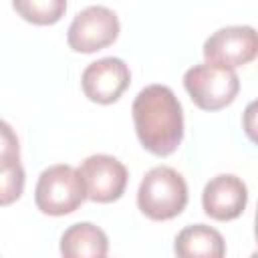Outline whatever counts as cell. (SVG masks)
Listing matches in <instances>:
<instances>
[{
  "label": "cell",
  "instance_id": "8",
  "mask_svg": "<svg viewBox=\"0 0 258 258\" xmlns=\"http://www.w3.org/2000/svg\"><path fill=\"white\" fill-rule=\"evenodd\" d=\"M131 71L125 60L117 56H105L91 64L81 75V87L89 101L99 105H111L121 99L129 89Z\"/></svg>",
  "mask_w": 258,
  "mask_h": 258
},
{
  "label": "cell",
  "instance_id": "6",
  "mask_svg": "<svg viewBox=\"0 0 258 258\" xmlns=\"http://www.w3.org/2000/svg\"><path fill=\"white\" fill-rule=\"evenodd\" d=\"M79 175L85 183L87 200L97 204L117 202L125 194L127 179H129L127 167L117 157L107 153L89 155L81 163Z\"/></svg>",
  "mask_w": 258,
  "mask_h": 258
},
{
  "label": "cell",
  "instance_id": "1",
  "mask_svg": "<svg viewBox=\"0 0 258 258\" xmlns=\"http://www.w3.org/2000/svg\"><path fill=\"white\" fill-rule=\"evenodd\" d=\"M139 143L157 157L171 155L183 139V111L175 93L165 85H147L131 107Z\"/></svg>",
  "mask_w": 258,
  "mask_h": 258
},
{
  "label": "cell",
  "instance_id": "12",
  "mask_svg": "<svg viewBox=\"0 0 258 258\" xmlns=\"http://www.w3.org/2000/svg\"><path fill=\"white\" fill-rule=\"evenodd\" d=\"M16 14L36 26L56 24L67 12V0H12Z\"/></svg>",
  "mask_w": 258,
  "mask_h": 258
},
{
  "label": "cell",
  "instance_id": "11",
  "mask_svg": "<svg viewBox=\"0 0 258 258\" xmlns=\"http://www.w3.org/2000/svg\"><path fill=\"white\" fill-rule=\"evenodd\" d=\"M173 252L179 258H222L226 254V244L216 228L194 224L185 226L175 236Z\"/></svg>",
  "mask_w": 258,
  "mask_h": 258
},
{
  "label": "cell",
  "instance_id": "10",
  "mask_svg": "<svg viewBox=\"0 0 258 258\" xmlns=\"http://www.w3.org/2000/svg\"><path fill=\"white\" fill-rule=\"evenodd\" d=\"M107 252V234L91 222L73 224L60 236V254L64 258H103Z\"/></svg>",
  "mask_w": 258,
  "mask_h": 258
},
{
  "label": "cell",
  "instance_id": "9",
  "mask_svg": "<svg viewBox=\"0 0 258 258\" xmlns=\"http://www.w3.org/2000/svg\"><path fill=\"white\" fill-rule=\"evenodd\" d=\"M248 204V187L234 173L212 177L202 191V208L206 216L218 222H230L242 216Z\"/></svg>",
  "mask_w": 258,
  "mask_h": 258
},
{
  "label": "cell",
  "instance_id": "5",
  "mask_svg": "<svg viewBox=\"0 0 258 258\" xmlns=\"http://www.w3.org/2000/svg\"><path fill=\"white\" fill-rule=\"evenodd\" d=\"M119 18L111 8L87 6L73 18L67 30V42L71 50L91 54L113 44L119 36Z\"/></svg>",
  "mask_w": 258,
  "mask_h": 258
},
{
  "label": "cell",
  "instance_id": "2",
  "mask_svg": "<svg viewBox=\"0 0 258 258\" xmlns=\"http://www.w3.org/2000/svg\"><path fill=\"white\" fill-rule=\"evenodd\" d=\"M187 206V183L179 171L169 165L151 167L137 189V208L153 222H165L179 216Z\"/></svg>",
  "mask_w": 258,
  "mask_h": 258
},
{
  "label": "cell",
  "instance_id": "13",
  "mask_svg": "<svg viewBox=\"0 0 258 258\" xmlns=\"http://www.w3.org/2000/svg\"><path fill=\"white\" fill-rule=\"evenodd\" d=\"M24 181H26V175H24L22 163L0 169V208L20 200L24 191Z\"/></svg>",
  "mask_w": 258,
  "mask_h": 258
},
{
  "label": "cell",
  "instance_id": "7",
  "mask_svg": "<svg viewBox=\"0 0 258 258\" xmlns=\"http://www.w3.org/2000/svg\"><path fill=\"white\" fill-rule=\"evenodd\" d=\"M258 54V36L252 26H224L204 42V58L210 64L236 69L248 64Z\"/></svg>",
  "mask_w": 258,
  "mask_h": 258
},
{
  "label": "cell",
  "instance_id": "4",
  "mask_svg": "<svg viewBox=\"0 0 258 258\" xmlns=\"http://www.w3.org/2000/svg\"><path fill=\"white\" fill-rule=\"evenodd\" d=\"M183 87L196 107L202 111H220L234 103L240 91V79L234 69L204 62L185 71Z\"/></svg>",
  "mask_w": 258,
  "mask_h": 258
},
{
  "label": "cell",
  "instance_id": "14",
  "mask_svg": "<svg viewBox=\"0 0 258 258\" xmlns=\"http://www.w3.org/2000/svg\"><path fill=\"white\" fill-rule=\"evenodd\" d=\"M20 163V143L16 137V131L0 119V169L12 167Z\"/></svg>",
  "mask_w": 258,
  "mask_h": 258
},
{
  "label": "cell",
  "instance_id": "3",
  "mask_svg": "<svg viewBox=\"0 0 258 258\" xmlns=\"http://www.w3.org/2000/svg\"><path fill=\"white\" fill-rule=\"evenodd\" d=\"M87 200L85 183L79 169L67 163L46 167L34 187V204L46 216H67L83 206Z\"/></svg>",
  "mask_w": 258,
  "mask_h": 258
}]
</instances>
